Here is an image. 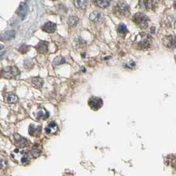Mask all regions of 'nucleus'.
I'll use <instances>...</instances> for the list:
<instances>
[{"label":"nucleus","instance_id":"nucleus-2","mask_svg":"<svg viewBox=\"0 0 176 176\" xmlns=\"http://www.w3.org/2000/svg\"><path fill=\"white\" fill-rule=\"evenodd\" d=\"M21 72L16 66H8L3 68L1 71V76L8 80H15L19 76Z\"/></svg>","mask_w":176,"mask_h":176},{"label":"nucleus","instance_id":"nucleus-4","mask_svg":"<svg viewBox=\"0 0 176 176\" xmlns=\"http://www.w3.org/2000/svg\"><path fill=\"white\" fill-rule=\"evenodd\" d=\"M133 21L140 29H145L148 27V19L146 15L142 13L139 12L134 14L133 17Z\"/></svg>","mask_w":176,"mask_h":176},{"label":"nucleus","instance_id":"nucleus-24","mask_svg":"<svg viewBox=\"0 0 176 176\" xmlns=\"http://www.w3.org/2000/svg\"><path fill=\"white\" fill-rule=\"evenodd\" d=\"M40 153V150L37 148H33V149L30 151V156L33 158H36L39 156Z\"/></svg>","mask_w":176,"mask_h":176},{"label":"nucleus","instance_id":"nucleus-10","mask_svg":"<svg viewBox=\"0 0 176 176\" xmlns=\"http://www.w3.org/2000/svg\"><path fill=\"white\" fill-rule=\"evenodd\" d=\"M4 101L8 103H16L18 101V97L13 92H8L4 95Z\"/></svg>","mask_w":176,"mask_h":176},{"label":"nucleus","instance_id":"nucleus-21","mask_svg":"<svg viewBox=\"0 0 176 176\" xmlns=\"http://www.w3.org/2000/svg\"><path fill=\"white\" fill-rule=\"evenodd\" d=\"M79 22V18L78 17L75 16H71L69 17L68 19V23L69 25H70L71 27H75Z\"/></svg>","mask_w":176,"mask_h":176},{"label":"nucleus","instance_id":"nucleus-23","mask_svg":"<svg viewBox=\"0 0 176 176\" xmlns=\"http://www.w3.org/2000/svg\"><path fill=\"white\" fill-rule=\"evenodd\" d=\"M75 6L79 9H84L85 7V1H74Z\"/></svg>","mask_w":176,"mask_h":176},{"label":"nucleus","instance_id":"nucleus-3","mask_svg":"<svg viewBox=\"0 0 176 176\" xmlns=\"http://www.w3.org/2000/svg\"><path fill=\"white\" fill-rule=\"evenodd\" d=\"M114 14L117 16L125 17L127 16L130 13L129 6L124 2H119L113 8Z\"/></svg>","mask_w":176,"mask_h":176},{"label":"nucleus","instance_id":"nucleus-1","mask_svg":"<svg viewBox=\"0 0 176 176\" xmlns=\"http://www.w3.org/2000/svg\"><path fill=\"white\" fill-rule=\"evenodd\" d=\"M152 37L145 33H140L133 41V46L138 50H147L151 46Z\"/></svg>","mask_w":176,"mask_h":176},{"label":"nucleus","instance_id":"nucleus-27","mask_svg":"<svg viewBox=\"0 0 176 176\" xmlns=\"http://www.w3.org/2000/svg\"><path fill=\"white\" fill-rule=\"evenodd\" d=\"M174 8L176 9V1L174 2Z\"/></svg>","mask_w":176,"mask_h":176},{"label":"nucleus","instance_id":"nucleus-5","mask_svg":"<svg viewBox=\"0 0 176 176\" xmlns=\"http://www.w3.org/2000/svg\"><path fill=\"white\" fill-rule=\"evenodd\" d=\"M12 156L14 158L15 160L19 161L21 164H28L29 162L27 154L24 151L19 150V149H16L13 151Z\"/></svg>","mask_w":176,"mask_h":176},{"label":"nucleus","instance_id":"nucleus-11","mask_svg":"<svg viewBox=\"0 0 176 176\" xmlns=\"http://www.w3.org/2000/svg\"><path fill=\"white\" fill-rule=\"evenodd\" d=\"M165 45L170 48H176V38L173 36H168L165 38Z\"/></svg>","mask_w":176,"mask_h":176},{"label":"nucleus","instance_id":"nucleus-15","mask_svg":"<svg viewBox=\"0 0 176 176\" xmlns=\"http://www.w3.org/2000/svg\"><path fill=\"white\" fill-rule=\"evenodd\" d=\"M58 126L54 121L50 122L46 128V133L47 134H54L57 132Z\"/></svg>","mask_w":176,"mask_h":176},{"label":"nucleus","instance_id":"nucleus-26","mask_svg":"<svg viewBox=\"0 0 176 176\" xmlns=\"http://www.w3.org/2000/svg\"><path fill=\"white\" fill-rule=\"evenodd\" d=\"M29 50V47L25 45V44H23V45L21 46L19 48V51L23 54L27 53Z\"/></svg>","mask_w":176,"mask_h":176},{"label":"nucleus","instance_id":"nucleus-19","mask_svg":"<svg viewBox=\"0 0 176 176\" xmlns=\"http://www.w3.org/2000/svg\"><path fill=\"white\" fill-rule=\"evenodd\" d=\"M97 6L101 8H106L109 6L110 1H107V0H101V1H95L94 2Z\"/></svg>","mask_w":176,"mask_h":176},{"label":"nucleus","instance_id":"nucleus-25","mask_svg":"<svg viewBox=\"0 0 176 176\" xmlns=\"http://www.w3.org/2000/svg\"><path fill=\"white\" fill-rule=\"evenodd\" d=\"M40 127H36L34 125H30L29 126V133L30 135H34V134L37 133L38 129H39Z\"/></svg>","mask_w":176,"mask_h":176},{"label":"nucleus","instance_id":"nucleus-14","mask_svg":"<svg viewBox=\"0 0 176 176\" xmlns=\"http://www.w3.org/2000/svg\"><path fill=\"white\" fill-rule=\"evenodd\" d=\"M27 140L25 138L19 135V134H15V143L19 147H23L27 144Z\"/></svg>","mask_w":176,"mask_h":176},{"label":"nucleus","instance_id":"nucleus-12","mask_svg":"<svg viewBox=\"0 0 176 176\" xmlns=\"http://www.w3.org/2000/svg\"><path fill=\"white\" fill-rule=\"evenodd\" d=\"M48 43L46 41H40L36 46V48L39 53L44 54L48 52Z\"/></svg>","mask_w":176,"mask_h":176},{"label":"nucleus","instance_id":"nucleus-6","mask_svg":"<svg viewBox=\"0 0 176 176\" xmlns=\"http://www.w3.org/2000/svg\"><path fill=\"white\" fill-rule=\"evenodd\" d=\"M103 104V103L102 99L99 98V97L92 96L89 99L88 105L94 111H98L99 109L102 107Z\"/></svg>","mask_w":176,"mask_h":176},{"label":"nucleus","instance_id":"nucleus-22","mask_svg":"<svg viewBox=\"0 0 176 176\" xmlns=\"http://www.w3.org/2000/svg\"><path fill=\"white\" fill-rule=\"evenodd\" d=\"M117 30H118V32L121 34H125L126 33H128V30H127L126 25L123 23L119 24V25H118V28H117Z\"/></svg>","mask_w":176,"mask_h":176},{"label":"nucleus","instance_id":"nucleus-8","mask_svg":"<svg viewBox=\"0 0 176 176\" xmlns=\"http://www.w3.org/2000/svg\"><path fill=\"white\" fill-rule=\"evenodd\" d=\"M156 3H158V2L156 1H140L139 5L142 9L149 11V10L155 9Z\"/></svg>","mask_w":176,"mask_h":176},{"label":"nucleus","instance_id":"nucleus-16","mask_svg":"<svg viewBox=\"0 0 176 176\" xmlns=\"http://www.w3.org/2000/svg\"><path fill=\"white\" fill-rule=\"evenodd\" d=\"M31 83L36 88L40 89L43 86L44 81L43 80V78H41L40 77H34L32 79Z\"/></svg>","mask_w":176,"mask_h":176},{"label":"nucleus","instance_id":"nucleus-7","mask_svg":"<svg viewBox=\"0 0 176 176\" xmlns=\"http://www.w3.org/2000/svg\"><path fill=\"white\" fill-rule=\"evenodd\" d=\"M17 13L20 17V18L21 19V20L25 19L27 17V13H28V6H27V3L24 2L21 3L19 8L17 9Z\"/></svg>","mask_w":176,"mask_h":176},{"label":"nucleus","instance_id":"nucleus-9","mask_svg":"<svg viewBox=\"0 0 176 176\" xmlns=\"http://www.w3.org/2000/svg\"><path fill=\"white\" fill-rule=\"evenodd\" d=\"M41 29H42L43 31L45 33H53L56 29V25L54 23L48 21L44 24L42 27H41Z\"/></svg>","mask_w":176,"mask_h":176},{"label":"nucleus","instance_id":"nucleus-20","mask_svg":"<svg viewBox=\"0 0 176 176\" xmlns=\"http://www.w3.org/2000/svg\"><path fill=\"white\" fill-rule=\"evenodd\" d=\"M65 62H66V60H65L64 57H62V56H58L54 58V60H53V64L54 66H56L64 64Z\"/></svg>","mask_w":176,"mask_h":176},{"label":"nucleus","instance_id":"nucleus-13","mask_svg":"<svg viewBox=\"0 0 176 176\" xmlns=\"http://www.w3.org/2000/svg\"><path fill=\"white\" fill-rule=\"evenodd\" d=\"M15 37V31L14 30H7L2 34L1 39L2 40H10L14 39Z\"/></svg>","mask_w":176,"mask_h":176},{"label":"nucleus","instance_id":"nucleus-17","mask_svg":"<svg viewBox=\"0 0 176 176\" xmlns=\"http://www.w3.org/2000/svg\"><path fill=\"white\" fill-rule=\"evenodd\" d=\"M102 17V14L101 12L99 11H94L92 12L90 15H89V19L92 22H98L101 19Z\"/></svg>","mask_w":176,"mask_h":176},{"label":"nucleus","instance_id":"nucleus-18","mask_svg":"<svg viewBox=\"0 0 176 176\" xmlns=\"http://www.w3.org/2000/svg\"><path fill=\"white\" fill-rule=\"evenodd\" d=\"M37 118L39 119H46L48 117V113L44 109H41L37 112Z\"/></svg>","mask_w":176,"mask_h":176}]
</instances>
